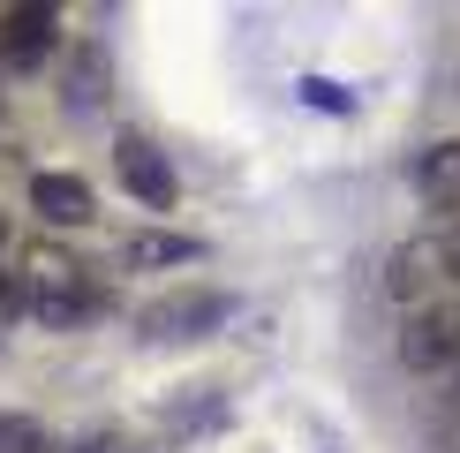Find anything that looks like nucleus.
Listing matches in <instances>:
<instances>
[{
	"label": "nucleus",
	"instance_id": "nucleus-1",
	"mask_svg": "<svg viewBox=\"0 0 460 453\" xmlns=\"http://www.w3.org/2000/svg\"><path fill=\"white\" fill-rule=\"evenodd\" d=\"M15 280H23V310L46 317V325H84V317L106 310V288H99V280H91L68 250H23Z\"/></svg>",
	"mask_w": 460,
	"mask_h": 453
},
{
	"label": "nucleus",
	"instance_id": "nucleus-2",
	"mask_svg": "<svg viewBox=\"0 0 460 453\" xmlns=\"http://www.w3.org/2000/svg\"><path fill=\"white\" fill-rule=\"evenodd\" d=\"M113 174H121V189L144 204V212H174V197H181V182H174V166H166V151L151 144V137H137V129L113 144Z\"/></svg>",
	"mask_w": 460,
	"mask_h": 453
},
{
	"label": "nucleus",
	"instance_id": "nucleus-3",
	"mask_svg": "<svg viewBox=\"0 0 460 453\" xmlns=\"http://www.w3.org/2000/svg\"><path fill=\"white\" fill-rule=\"evenodd\" d=\"M400 363H408V370H460V295L408 317V333H400Z\"/></svg>",
	"mask_w": 460,
	"mask_h": 453
},
{
	"label": "nucleus",
	"instance_id": "nucleus-4",
	"mask_svg": "<svg viewBox=\"0 0 460 453\" xmlns=\"http://www.w3.org/2000/svg\"><path fill=\"white\" fill-rule=\"evenodd\" d=\"M53 46H61V8H46V0H31V8H0V61H8V68H38Z\"/></svg>",
	"mask_w": 460,
	"mask_h": 453
},
{
	"label": "nucleus",
	"instance_id": "nucleus-5",
	"mask_svg": "<svg viewBox=\"0 0 460 453\" xmlns=\"http://www.w3.org/2000/svg\"><path fill=\"white\" fill-rule=\"evenodd\" d=\"M31 212L46 226H91L99 219V197H91L84 174H31Z\"/></svg>",
	"mask_w": 460,
	"mask_h": 453
},
{
	"label": "nucleus",
	"instance_id": "nucleus-6",
	"mask_svg": "<svg viewBox=\"0 0 460 453\" xmlns=\"http://www.w3.org/2000/svg\"><path fill=\"white\" fill-rule=\"evenodd\" d=\"M219 317H226V295H166L144 310V333L151 340H189V333L219 325Z\"/></svg>",
	"mask_w": 460,
	"mask_h": 453
},
{
	"label": "nucleus",
	"instance_id": "nucleus-7",
	"mask_svg": "<svg viewBox=\"0 0 460 453\" xmlns=\"http://www.w3.org/2000/svg\"><path fill=\"white\" fill-rule=\"evenodd\" d=\"M204 242L197 235H128L121 242V264H137V272H159V264H197Z\"/></svg>",
	"mask_w": 460,
	"mask_h": 453
},
{
	"label": "nucleus",
	"instance_id": "nucleus-8",
	"mask_svg": "<svg viewBox=\"0 0 460 453\" xmlns=\"http://www.w3.org/2000/svg\"><path fill=\"white\" fill-rule=\"evenodd\" d=\"M415 189H423L430 204H460V137L430 144L423 159H415Z\"/></svg>",
	"mask_w": 460,
	"mask_h": 453
},
{
	"label": "nucleus",
	"instance_id": "nucleus-9",
	"mask_svg": "<svg viewBox=\"0 0 460 453\" xmlns=\"http://www.w3.org/2000/svg\"><path fill=\"white\" fill-rule=\"evenodd\" d=\"M0 453H46V439H38L31 415H0Z\"/></svg>",
	"mask_w": 460,
	"mask_h": 453
},
{
	"label": "nucleus",
	"instance_id": "nucleus-10",
	"mask_svg": "<svg viewBox=\"0 0 460 453\" xmlns=\"http://www.w3.org/2000/svg\"><path fill=\"white\" fill-rule=\"evenodd\" d=\"M302 99H310V106H324V113H348V106H355L348 91H340V84H324V76H302Z\"/></svg>",
	"mask_w": 460,
	"mask_h": 453
},
{
	"label": "nucleus",
	"instance_id": "nucleus-11",
	"mask_svg": "<svg viewBox=\"0 0 460 453\" xmlns=\"http://www.w3.org/2000/svg\"><path fill=\"white\" fill-rule=\"evenodd\" d=\"M15 310H23V280L0 272V317H15Z\"/></svg>",
	"mask_w": 460,
	"mask_h": 453
},
{
	"label": "nucleus",
	"instance_id": "nucleus-12",
	"mask_svg": "<svg viewBox=\"0 0 460 453\" xmlns=\"http://www.w3.org/2000/svg\"><path fill=\"white\" fill-rule=\"evenodd\" d=\"M0 242H8V219H0Z\"/></svg>",
	"mask_w": 460,
	"mask_h": 453
}]
</instances>
